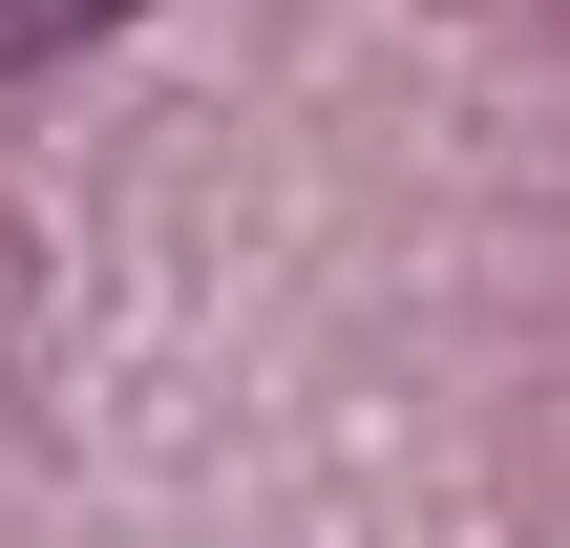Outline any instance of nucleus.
Wrapping results in <instances>:
<instances>
[{
  "instance_id": "f257e3e1",
  "label": "nucleus",
  "mask_w": 570,
  "mask_h": 548,
  "mask_svg": "<svg viewBox=\"0 0 570 548\" xmlns=\"http://www.w3.org/2000/svg\"><path fill=\"white\" fill-rule=\"evenodd\" d=\"M106 21H148V0H0V63H63V42H106Z\"/></svg>"
}]
</instances>
